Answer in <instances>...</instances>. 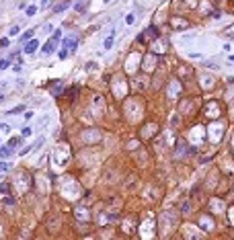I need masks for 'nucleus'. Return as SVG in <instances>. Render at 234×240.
<instances>
[{
    "label": "nucleus",
    "mask_w": 234,
    "mask_h": 240,
    "mask_svg": "<svg viewBox=\"0 0 234 240\" xmlns=\"http://www.w3.org/2000/svg\"><path fill=\"white\" fill-rule=\"evenodd\" d=\"M154 68H156V58L148 53V55H146V62H144V70L150 72V70H154Z\"/></svg>",
    "instance_id": "1"
},
{
    "label": "nucleus",
    "mask_w": 234,
    "mask_h": 240,
    "mask_svg": "<svg viewBox=\"0 0 234 240\" xmlns=\"http://www.w3.org/2000/svg\"><path fill=\"white\" fill-rule=\"evenodd\" d=\"M148 84H146V80H140V78H134V88L136 90H144Z\"/></svg>",
    "instance_id": "2"
},
{
    "label": "nucleus",
    "mask_w": 234,
    "mask_h": 240,
    "mask_svg": "<svg viewBox=\"0 0 234 240\" xmlns=\"http://www.w3.org/2000/svg\"><path fill=\"white\" fill-rule=\"evenodd\" d=\"M173 25L177 27V31H181V27H187V21H181V19H173Z\"/></svg>",
    "instance_id": "3"
},
{
    "label": "nucleus",
    "mask_w": 234,
    "mask_h": 240,
    "mask_svg": "<svg viewBox=\"0 0 234 240\" xmlns=\"http://www.w3.org/2000/svg\"><path fill=\"white\" fill-rule=\"evenodd\" d=\"M35 49H37V41H29V43H27V47H25V51H27V53H33Z\"/></svg>",
    "instance_id": "4"
},
{
    "label": "nucleus",
    "mask_w": 234,
    "mask_h": 240,
    "mask_svg": "<svg viewBox=\"0 0 234 240\" xmlns=\"http://www.w3.org/2000/svg\"><path fill=\"white\" fill-rule=\"evenodd\" d=\"M68 2H70V0H66V2H62V4H58V6H53V10H51V12H62L64 8H68Z\"/></svg>",
    "instance_id": "5"
},
{
    "label": "nucleus",
    "mask_w": 234,
    "mask_h": 240,
    "mask_svg": "<svg viewBox=\"0 0 234 240\" xmlns=\"http://www.w3.org/2000/svg\"><path fill=\"white\" fill-rule=\"evenodd\" d=\"M76 215H78L80 220H82V218L86 220V218H89V211H86V207H78V211H76Z\"/></svg>",
    "instance_id": "6"
},
{
    "label": "nucleus",
    "mask_w": 234,
    "mask_h": 240,
    "mask_svg": "<svg viewBox=\"0 0 234 240\" xmlns=\"http://www.w3.org/2000/svg\"><path fill=\"white\" fill-rule=\"evenodd\" d=\"M64 45H66V47H70V49H74V47H76V39H66V41H64Z\"/></svg>",
    "instance_id": "7"
},
{
    "label": "nucleus",
    "mask_w": 234,
    "mask_h": 240,
    "mask_svg": "<svg viewBox=\"0 0 234 240\" xmlns=\"http://www.w3.org/2000/svg\"><path fill=\"white\" fill-rule=\"evenodd\" d=\"M43 51H47V53H49V51H53V41H47L45 47H43Z\"/></svg>",
    "instance_id": "8"
},
{
    "label": "nucleus",
    "mask_w": 234,
    "mask_h": 240,
    "mask_svg": "<svg viewBox=\"0 0 234 240\" xmlns=\"http://www.w3.org/2000/svg\"><path fill=\"white\" fill-rule=\"evenodd\" d=\"M146 35H150V37H156V29H154V27H148V29H146Z\"/></svg>",
    "instance_id": "9"
},
{
    "label": "nucleus",
    "mask_w": 234,
    "mask_h": 240,
    "mask_svg": "<svg viewBox=\"0 0 234 240\" xmlns=\"http://www.w3.org/2000/svg\"><path fill=\"white\" fill-rule=\"evenodd\" d=\"M21 111H25V107L23 105H19V107H14L12 111H8V113H12V115H17V113H21Z\"/></svg>",
    "instance_id": "10"
},
{
    "label": "nucleus",
    "mask_w": 234,
    "mask_h": 240,
    "mask_svg": "<svg viewBox=\"0 0 234 240\" xmlns=\"http://www.w3.org/2000/svg\"><path fill=\"white\" fill-rule=\"evenodd\" d=\"M35 12H37V8H35V6H29V8H27V14H29V17H33Z\"/></svg>",
    "instance_id": "11"
},
{
    "label": "nucleus",
    "mask_w": 234,
    "mask_h": 240,
    "mask_svg": "<svg viewBox=\"0 0 234 240\" xmlns=\"http://www.w3.org/2000/svg\"><path fill=\"white\" fill-rule=\"evenodd\" d=\"M8 144H10V146H12V148H14V146H17V144H21V140H19V138H12V140H10V142H8Z\"/></svg>",
    "instance_id": "12"
},
{
    "label": "nucleus",
    "mask_w": 234,
    "mask_h": 240,
    "mask_svg": "<svg viewBox=\"0 0 234 240\" xmlns=\"http://www.w3.org/2000/svg\"><path fill=\"white\" fill-rule=\"evenodd\" d=\"M41 144H43V138H39V140L35 142V146H33V148H35V150H39V148H41Z\"/></svg>",
    "instance_id": "13"
},
{
    "label": "nucleus",
    "mask_w": 234,
    "mask_h": 240,
    "mask_svg": "<svg viewBox=\"0 0 234 240\" xmlns=\"http://www.w3.org/2000/svg\"><path fill=\"white\" fill-rule=\"evenodd\" d=\"M111 45H113V39H111V37H109V39L105 41V49H111Z\"/></svg>",
    "instance_id": "14"
},
{
    "label": "nucleus",
    "mask_w": 234,
    "mask_h": 240,
    "mask_svg": "<svg viewBox=\"0 0 234 240\" xmlns=\"http://www.w3.org/2000/svg\"><path fill=\"white\" fill-rule=\"evenodd\" d=\"M212 17H214V19H220V17H222V12H220V10H214V12H212Z\"/></svg>",
    "instance_id": "15"
},
{
    "label": "nucleus",
    "mask_w": 234,
    "mask_h": 240,
    "mask_svg": "<svg viewBox=\"0 0 234 240\" xmlns=\"http://www.w3.org/2000/svg\"><path fill=\"white\" fill-rule=\"evenodd\" d=\"M0 68H8V62L6 60H0Z\"/></svg>",
    "instance_id": "16"
},
{
    "label": "nucleus",
    "mask_w": 234,
    "mask_h": 240,
    "mask_svg": "<svg viewBox=\"0 0 234 240\" xmlns=\"http://www.w3.org/2000/svg\"><path fill=\"white\" fill-rule=\"evenodd\" d=\"M0 45H2V47H6V45H8V39H6V37H4V39H0Z\"/></svg>",
    "instance_id": "17"
},
{
    "label": "nucleus",
    "mask_w": 234,
    "mask_h": 240,
    "mask_svg": "<svg viewBox=\"0 0 234 240\" xmlns=\"http://www.w3.org/2000/svg\"><path fill=\"white\" fill-rule=\"evenodd\" d=\"M2 99H4V97H2V94H0V103H2Z\"/></svg>",
    "instance_id": "18"
}]
</instances>
